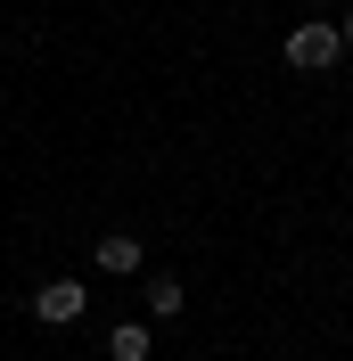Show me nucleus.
Here are the masks:
<instances>
[{"instance_id": "1", "label": "nucleus", "mask_w": 353, "mask_h": 361, "mask_svg": "<svg viewBox=\"0 0 353 361\" xmlns=\"http://www.w3.org/2000/svg\"><path fill=\"white\" fill-rule=\"evenodd\" d=\"M345 58V33L337 25H321V17H304L296 33H287V66H304V74H321V66H337Z\"/></svg>"}, {"instance_id": "4", "label": "nucleus", "mask_w": 353, "mask_h": 361, "mask_svg": "<svg viewBox=\"0 0 353 361\" xmlns=\"http://www.w3.org/2000/svg\"><path fill=\"white\" fill-rule=\"evenodd\" d=\"M107 353H115V361H148V329H132V320L107 329Z\"/></svg>"}, {"instance_id": "2", "label": "nucleus", "mask_w": 353, "mask_h": 361, "mask_svg": "<svg viewBox=\"0 0 353 361\" xmlns=\"http://www.w3.org/2000/svg\"><path fill=\"white\" fill-rule=\"evenodd\" d=\"M83 279H49V288H33V320H49V329H74L83 320Z\"/></svg>"}, {"instance_id": "5", "label": "nucleus", "mask_w": 353, "mask_h": 361, "mask_svg": "<svg viewBox=\"0 0 353 361\" xmlns=\"http://www.w3.org/2000/svg\"><path fill=\"white\" fill-rule=\"evenodd\" d=\"M181 304H189V295H181V279H148V312H164V320H173Z\"/></svg>"}, {"instance_id": "6", "label": "nucleus", "mask_w": 353, "mask_h": 361, "mask_svg": "<svg viewBox=\"0 0 353 361\" xmlns=\"http://www.w3.org/2000/svg\"><path fill=\"white\" fill-rule=\"evenodd\" d=\"M337 33H345V49H353V8H345V25H337Z\"/></svg>"}, {"instance_id": "3", "label": "nucleus", "mask_w": 353, "mask_h": 361, "mask_svg": "<svg viewBox=\"0 0 353 361\" xmlns=\"http://www.w3.org/2000/svg\"><path fill=\"white\" fill-rule=\"evenodd\" d=\"M99 271H115V279H124V271H140V238H132V230L99 238Z\"/></svg>"}]
</instances>
